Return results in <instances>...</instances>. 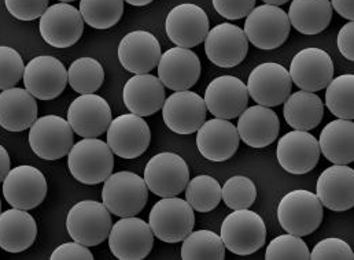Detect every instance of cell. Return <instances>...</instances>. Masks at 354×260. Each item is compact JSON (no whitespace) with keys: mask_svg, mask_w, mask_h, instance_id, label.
Wrapping results in <instances>:
<instances>
[{"mask_svg":"<svg viewBox=\"0 0 354 260\" xmlns=\"http://www.w3.org/2000/svg\"><path fill=\"white\" fill-rule=\"evenodd\" d=\"M104 207L120 218L138 215L149 201V188L145 179L132 172L111 173L102 189Z\"/></svg>","mask_w":354,"mask_h":260,"instance_id":"1","label":"cell"},{"mask_svg":"<svg viewBox=\"0 0 354 260\" xmlns=\"http://www.w3.org/2000/svg\"><path fill=\"white\" fill-rule=\"evenodd\" d=\"M324 211L319 197L304 189L288 192L279 203L277 219L291 234L304 237L315 233L323 222Z\"/></svg>","mask_w":354,"mask_h":260,"instance_id":"2","label":"cell"},{"mask_svg":"<svg viewBox=\"0 0 354 260\" xmlns=\"http://www.w3.org/2000/svg\"><path fill=\"white\" fill-rule=\"evenodd\" d=\"M68 166L79 182L97 185L113 173L114 154L107 143L97 137L84 139L73 144L68 154Z\"/></svg>","mask_w":354,"mask_h":260,"instance_id":"3","label":"cell"},{"mask_svg":"<svg viewBox=\"0 0 354 260\" xmlns=\"http://www.w3.org/2000/svg\"><path fill=\"white\" fill-rule=\"evenodd\" d=\"M221 240L232 254L241 257L252 255L266 244L264 219L249 208L234 210L221 225Z\"/></svg>","mask_w":354,"mask_h":260,"instance_id":"4","label":"cell"},{"mask_svg":"<svg viewBox=\"0 0 354 260\" xmlns=\"http://www.w3.org/2000/svg\"><path fill=\"white\" fill-rule=\"evenodd\" d=\"M113 222L103 203L83 200L75 204L66 217V230L73 241L96 247L107 240Z\"/></svg>","mask_w":354,"mask_h":260,"instance_id":"5","label":"cell"},{"mask_svg":"<svg viewBox=\"0 0 354 260\" xmlns=\"http://www.w3.org/2000/svg\"><path fill=\"white\" fill-rule=\"evenodd\" d=\"M149 225L157 239L175 244L183 241L195 226V215L187 200L164 197L150 211Z\"/></svg>","mask_w":354,"mask_h":260,"instance_id":"6","label":"cell"},{"mask_svg":"<svg viewBox=\"0 0 354 260\" xmlns=\"http://www.w3.org/2000/svg\"><path fill=\"white\" fill-rule=\"evenodd\" d=\"M291 25L288 15L279 6L263 4L250 11L245 22V33L254 47L260 50H276L290 36Z\"/></svg>","mask_w":354,"mask_h":260,"instance_id":"7","label":"cell"},{"mask_svg":"<svg viewBox=\"0 0 354 260\" xmlns=\"http://www.w3.org/2000/svg\"><path fill=\"white\" fill-rule=\"evenodd\" d=\"M29 129V146L33 154L44 161H58L73 147V130L62 117L44 115Z\"/></svg>","mask_w":354,"mask_h":260,"instance_id":"8","label":"cell"},{"mask_svg":"<svg viewBox=\"0 0 354 260\" xmlns=\"http://www.w3.org/2000/svg\"><path fill=\"white\" fill-rule=\"evenodd\" d=\"M107 239L111 254L120 260L145 259L154 246V233L150 225L135 217L115 222Z\"/></svg>","mask_w":354,"mask_h":260,"instance_id":"9","label":"cell"},{"mask_svg":"<svg viewBox=\"0 0 354 260\" xmlns=\"http://www.w3.org/2000/svg\"><path fill=\"white\" fill-rule=\"evenodd\" d=\"M84 23L80 10L68 3H57L47 7L40 17L39 30L47 44L69 48L82 39Z\"/></svg>","mask_w":354,"mask_h":260,"instance_id":"10","label":"cell"},{"mask_svg":"<svg viewBox=\"0 0 354 260\" xmlns=\"http://www.w3.org/2000/svg\"><path fill=\"white\" fill-rule=\"evenodd\" d=\"M107 146L114 155L122 159H135L143 155L151 141V132L143 117L124 114L111 119L107 128Z\"/></svg>","mask_w":354,"mask_h":260,"instance_id":"11","label":"cell"},{"mask_svg":"<svg viewBox=\"0 0 354 260\" xmlns=\"http://www.w3.org/2000/svg\"><path fill=\"white\" fill-rule=\"evenodd\" d=\"M149 190L160 197L178 196L189 181L185 161L174 152L154 155L146 165L143 177Z\"/></svg>","mask_w":354,"mask_h":260,"instance_id":"12","label":"cell"},{"mask_svg":"<svg viewBox=\"0 0 354 260\" xmlns=\"http://www.w3.org/2000/svg\"><path fill=\"white\" fill-rule=\"evenodd\" d=\"M47 179L39 169L22 165L10 170L3 179V194L6 201L21 210H33L47 196Z\"/></svg>","mask_w":354,"mask_h":260,"instance_id":"13","label":"cell"},{"mask_svg":"<svg viewBox=\"0 0 354 260\" xmlns=\"http://www.w3.org/2000/svg\"><path fill=\"white\" fill-rule=\"evenodd\" d=\"M207 59L224 69H231L243 62L249 52V40L245 30L230 22L220 23L209 30L205 39Z\"/></svg>","mask_w":354,"mask_h":260,"instance_id":"14","label":"cell"},{"mask_svg":"<svg viewBox=\"0 0 354 260\" xmlns=\"http://www.w3.org/2000/svg\"><path fill=\"white\" fill-rule=\"evenodd\" d=\"M25 89L40 100H53L58 97L68 84V72L64 63L55 57H36L25 66Z\"/></svg>","mask_w":354,"mask_h":260,"instance_id":"15","label":"cell"},{"mask_svg":"<svg viewBox=\"0 0 354 260\" xmlns=\"http://www.w3.org/2000/svg\"><path fill=\"white\" fill-rule=\"evenodd\" d=\"M279 165L294 175L312 172L320 161V147L317 139L305 130L286 133L277 143Z\"/></svg>","mask_w":354,"mask_h":260,"instance_id":"16","label":"cell"},{"mask_svg":"<svg viewBox=\"0 0 354 260\" xmlns=\"http://www.w3.org/2000/svg\"><path fill=\"white\" fill-rule=\"evenodd\" d=\"M209 17L202 7L184 3L169 11L165 30L177 47L192 48L205 41L209 33Z\"/></svg>","mask_w":354,"mask_h":260,"instance_id":"17","label":"cell"},{"mask_svg":"<svg viewBox=\"0 0 354 260\" xmlns=\"http://www.w3.org/2000/svg\"><path fill=\"white\" fill-rule=\"evenodd\" d=\"M165 125L177 134H192L206 121L203 97L191 90H178L165 99L162 106Z\"/></svg>","mask_w":354,"mask_h":260,"instance_id":"18","label":"cell"},{"mask_svg":"<svg viewBox=\"0 0 354 260\" xmlns=\"http://www.w3.org/2000/svg\"><path fill=\"white\" fill-rule=\"evenodd\" d=\"M288 73L291 81L301 90L319 92L334 79V63L326 51L305 48L292 58Z\"/></svg>","mask_w":354,"mask_h":260,"instance_id":"19","label":"cell"},{"mask_svg":"<svg viewBox=\"0 0 354 260\" xmlns=\"http://www.w3.org/2000/svg\"><path fill=\"white\" fill-rule=\"evenodd\" d=\"M109 103L99 94H82L72 101L68 110V122L79 136L84 139L100 137L111 122Z\"/></svg>","mask_w":354,"mask_h":260,"instance_id":"20","label":"cell"},{"mask_svg":"<svg viewBox=\"0 0 354 260\" xmlns=\"http://www.w3.org/2000/svg\"><path fill=\"white\" fill-rule=\"evenodd\" d=\"M248 92L252 99L266 107H276L291 93L292 81L288 70L279 63L259 65L249 76Z\"/></svg>","mask_w":354,"mask_h":260,"instance_id":"21","label":"cell"},{"mask_svg":"<svg viewBox=\"0 0 354 260\" xmlns=\"http://www.w3.org/2000/svg\"><path fill=\"white\" fill-rule=\"evenodd\" d=\"M249 92L245 83L232 76L214 79L205 90V104L210 114L221 119L238 118L249 104Z\"/></svg>","mask_w":354,"mask_h":260,"instance_id":"22","label":"cell"},{"mask_svg":"<svg viewBox=\"0 0 354 260\" xmlns=\"http://www.w3.org/2000/svg\"><path fill=\"white\" fill-rule=\"evenodd\" d=\"M239 143L238 129L228 119H209L198 129L196 147L207 161L225 162L231 159L238 151Z\"/></svg>","mask_w":354,"mask_h":260,"instance_id":"23","label":"cell"},{"mask_svg":"<svg viewBox=\"0 0 354 260\" xmlns=\"http://www.w3.org/2000/svg\"><path fill=\"white\" fill-rule=\"evenodd\" d=\"M161 55L158 39L147 30L128 33L118 46L121 66L133 74H146L154 70L158 66Z\"/></svg>","mask_w":354,"mask_h":260,"instance_id":"24","label":"cell"},{"mask_svg":"<svg viewBox=\"0 0 354 260\" xmlns=\"http://www.w3.org/2000/svg\"><path fill=\"white\" fill-rule=\"evenodd\" d=\"M158 79L164 87L175 92L194 87L202 72L201 61L189 48L175 47L161 55L158 62Z\"/></svg>","mask_w":354,"mask_h":260,"instance_id":"25","label":"cell"},{"mask_svg":"<svg viewBox=\"0 0 354 260\" xmlns=\"http://www.w3.org/2000/svg\"><path fill=\"white\" fill-rule=\"evenodd\" d=\"M317 197L331 211H348L354 207V170L348 165H334L320 174Z\"/></svg>","mask_w":354,"mask_h":260,"instance_id":"26","label":"cell"},{"mask_svg":"<svg viewBox=\"0 0 354 260\" xmlns=\"http://www.w3.org/2000/svg\"><path fill=\"white\" fill-rule=\"evenodd\" d=\"M127 108L139 117H150L158 112L167 99L165 87L158 77L149 73L131 77L122 92Z\"/></svg>","mask_w":354,"mask_h":260,"instance_id":"27","label":"cell"},{"mask_svg":"<svg viewBox=\"0 0 354 260\" xmlns=\"http://www.w3.org/2000/svg\"><path fill=\"white\" fill-rule=\"evenodd\" d=\"M236 129L245 144L253 148H264L277 139L280 121L270 107L259 104L246 108L239 115Z\"/></svg>","mask_w":354,"mask_h":260,"instance_id":"28","label":"cell"},{"mask_svg":"<svg viewBox=\"0 0 354 260\" xmlns=\"http://www.w3.org/2000/svg\"><path fill=\"white\" fill-rule=\"evenodd\" d=\"M37 101L26 89L8 88L0 93V126L7 132H24L37 119Z\"/></svg>","mask_w":354,"mask_h":260,"instance_id":"29","label":"cell"},{"mask_svg":"<svg viewBox=\"0 0 354 260\" xmlns=\"http://www.w3.org/2000/svg\"><path fill=\"white\" fill-rule=\"evenodd\" d=\"M37 237L35 218L21 208H11L0 214V248L10 254H19L30 248Z\"/></svg>","mask_w":354,"mask_h":260,"instance_id":"30","label":"cell"},{"mask_svg":"<svg viewBox=\"0 0 354 260\" xmlns=\"http://www.w3.org/2000/svg\"><path fill=\"white\" fill-rule=\"evenodd\" d=\"M320 152L334 165L354 161V123L351 119L333 121L324 126L319 140Z\"/></svg>","mask_w":354,"mask_h":260,"instance_id":"31","label":"cell"},{"mask_svg":"<svg viewBox=\"0 0 354 260\" xmlns=\"http://www.w3.org/2000/svg\"><path fill=\"white\" fill-rule=\"evenodd\" d=\"M283 114L292 129L309 132L323 121L324 104L315 92L298 90L286 99Z\"/></svg>","mask_w":354,"mask_h":260,"instance_id":"32","label":"cell"},{"mask_svg":"<svg viewBox=\"0 0 354 260\" xmlns=\"http://www.w3.org/2000/svg\"><path fill=\"white\" fill-rule=\"evenodd\" d=\"M287 15L299 33L319 34L333 19V6L330 0H292Z\"/></svg>","mask_w":354,"mask_h":260,"instance_id":"33","label":"cell"},{"mask_svg":"<svg viewBox=\"0 0 354 260\" xmlns=\"http://www.w3.org/2000/svg\"><path fill=\"white\" fill-rule=\"evenodd\" d=\"M181 259L224 260L225 247L218 234L210 230L191 232L181 246Z\"/></svg>","mask_w":354,"mask_h":260,"instance_id":"34","label":"cell"},{"mask_svg":"<svg viewBox=\"0 0 354 260\" xmlns=\"http://www.w3.org/2000/svg\"><path fill=\"white\" fill-rule=\"evenodd\" d=\"M185 200L198 212L213 211L223 200L221 186L210 175H196L185 186Z\"/></svg>","mask_w":354,"mask_h":260,"instance_id":"35","label":"cell"},{"mask_svg":"<svg viewBox=\"0 0 354 260\" xmlns=\"http://www.w3.org/2000/svg\"><path fill=\"white\" fill-rule=\"evenodd\" d=\"M80 12L91 28L110 29L122 18L124 0H80Z\"/></svg>","mask_w":354,"mask_h":260,"instance_id":"36","label":"cell"},{"mask_svg":"<svg viewBox=\"0 0 354 260\" xmlns=\"http://www.w3.org/2000/svg\"><path fill=\"white\" fill-rule=\"evenodd\" d=\"M104 70L99 61L93 58H79L68 70V83L80 94L95 93L103 86Z\"/></svg>","mask_w":354,"mask_h":260,"instance_id":"37","label":"cell"},{"mask_svg":"<svg viewBox=\"0 0 354 260\" xmlns=\"http://www.w3.org/2000/svg\"><path fill=\"white\" fill-rule=\"evenodd\" d=\"M326 90V104L331 114L341 119L354 118V76L342 74L333 79Z\"/></svg>","mask_w":354,"mask_h":260,"instance_id":"38","label":"cell"},{"mask_svg":"<svg viewBox=\"0 0 354 260\" xmlns=\"http://www.w3.org/2000/svg\"><path fill=\"white\" fill-rule=\"evenodd\" d=\"M224 203L232 210L250 208L257 199L256 183L245 175H234L221 188Z\"/></svg>","mask_w":354,"mask_h":260,"instance_id":"39","label":"cell"},{"mask_svg":"<svg viewBox=\"0 0 354 260\" xmlns=\"http://www.w3.org/2000/svg\"><path fill=\"white\" fill-rule=\"evenodd\" d=\"M268 260H306L310 259V251L306 243L295 234H281L273 239L266 248Z\"/></svg>","mask_w":354,"mask_h":260,"instance_id":"40","label":"cell"},{"mask_svg":"<svg viewBox=\"0 0 354 260\" xmlns=\"http://www.w3.org/2000/svg\"><path fill=\"white\" fill-rule=\"evenodd\" d=\"M22 57L11 47L0 46V90L15 87L24 76Z\"/></svg>","mask_w":354,"mask_h":260,"instance_id":"41","label":"cell"},{"mask_svg":"<svg viewBox=\"0 0 354 260\" xmlns=\"http://www.w3.org/2000/svg\"><path fill=\"white\" fill-rule=\"evenodd\" d=\"M313 260H353L352 247L341 239H326L315 246L310 252Z\"/></svg>","mask_w":354,"mask_h":260,"instance_id":"42","label":"cell"},{"mask_svg":"<svg viewBox=\"0 0 354 260\" xmlns=\"http://www.w3.org/2000/svg\"><path fill=\"white\" fill-rule=\"evenodd\" d=\"M50 0H4L7 11L19 21H35L47 10Z\"/></svg>","mask_w":354,"mask_h":260,"instance_id":"43","label":"cell"},{"mask_svg":"<svg viewBox=\"0 0 354 260\" xmlns=\"http://www.w3.org/2000/svg\"><path fill=\"white\" fill-rule=\"evenodd\" d=\"M214 10L227 19H241L250 14L257 0H212Z\"/></svg>","mask_w":354,"mask_h":260,"instance_id":"44","label":"cell"},{"mask_svg":"<svg viewBox=\"0 0 354 260\" xmlns=\"http://www.w3.org/2000/svg\"><path fill=\"white\" fill-rule=\"evenodd\" d=\"M53 260H92L93 255L91 254L88 247L73 241V243H65L55 248V251L51 254Z\"/></svg>","mask_w":354,"mask_h":260,"instance_id":"45","label":"cell"},{"mask_svg":"<svg viewBox=\"0 0 354 260\" xmlns=\"http://www.w3.org/2000/svg\"><path fill=\"white\" fill-rule=\"evenodd\" d=\"M338 48L341 54L349 59L354 61V22L349 21L338 33Z\"/></svg>","mask_w":354,"mask_h":260,"instance_id":"46","label":"cell"},{"mask_svg":"<svg viewBox=\"0 0 354 260\" xmlns=\"http://www.w3.org/2000/svg\"><path fill=\"white\" fill-rule=\"evenodd\" d=\"M333 8L348 21H354L353 0H331Z\"/></svg>","mask_w":354,"mask_h":260,"instance_id":"47","label":"cell"},{"mask_svg":"<svg viewBox=\"0 0 354 260\" xmlns=\"http://www.w3.org/2000/svg\"><path fill=\"white\" fill-rule=\"evenodd\" d=\"M11 168V161L7 150L0 144V182L6 178V175L10 172Z\"/></svg>","mask_w":354,"mask_h":260,"instance_id":"48","label":"cell"},{"mask_svg":"<svg viewBox=\"0 0 354 260\" xmlns=\"http://www.w3.org/2000/svg\"><path fill=\"white\" fill-rule=\"evenodd\" d=\"M132 6H138V7H142V6H147L150 4L153 0H124Z\"/></svg>","mask_w":354,"mask_h":260,"instance_id":"49","label":"cell"},{"mask_svg":"<svg viewBox=\"0 0 354 260\" xmlns=\"http://www.w3.org/2000/svg\"><path fill=\"white\" fill-rule=\"evenodd\" d=\"M266 4H272V6H281V4H286L287 1L290 0H263Z\"/></svg>","mask_w":354,"mask_h":260,"instance_id":"50","label":"cell"},{"mask_svg":"<svg viewBox=\"0 0 354 260\" xmlns=\"http://www.w3.org/2000/svg\"><path fill=\"white\" fill-rule=\"evenodd\" d=\"M61 3H71V1H75V0H59Z\"/></svg>","mask_w":354,"mask_h":260,"instance_id":"51","label":"cell"},{"mask_svg":"<svg viewBox=\"0 0 354 260\" xmlns=\"http://www.w3.org/2000/svg\"><path fill=\"white\" fill-rule=\"evenodd\" d=\"M0 211H1V200H0Z\"/></svg>","mask_w":354,"mask_h":260,"instance_id":"52","label":"cell"}]
</instances>
